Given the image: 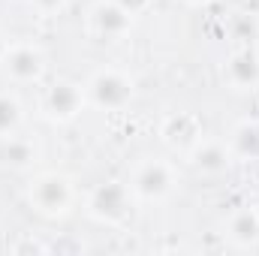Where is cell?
<instances>
[{
	"instance_id": "6da1fadb",
	"label": "cell",
	"mask_w": 259,
	"mask_h": 256,
	"mask_svg": "<svg viewBox=\"0 0 259 256\" xmlns=\"http://www.w3.org/2000/svg\"><path fill=\"white\" fill-rule=\"evenodd\" d=\"M136 94V84L127 72L121 69H97L88 84H84V97H88V106L94 109H103V112H121L127 109L130 100Z\"/></svg>"
},
{
	"instance_id": "7a4b0ae2",
	"label": "cell",
	"mask_w": 259,
	"mask_h": 256,
	"mask_svg": "<svg viewBox=\"0 0 259 256\" xmlns=\"http://www.w3.org/2000/svg\"><path fill=\"white\" fill-rule=\"evenodd\" d=\"M27 199H30L33 211H39L42 217H64L72 208L75 190H72V181L64 172H42L30 181Z\"/></svg>"
},
{
	"instance_id": "3957f363",
	"label": "cell",
	"mask_w": 259,
	"mask_h": 256,
	"mask_svg": "<svg viewBox=\"0 0 259 256\" xmlns=\"http://www.w3.org/2000/svg\"><path fill=\"white\" fill-rule=\"evenodd\" d=\"M133 199L136 196L130 190V184H124V181H103L88 196V214L94 220H100V223L118 226L133 214Z\"/></svg>"
},
{
	"instance_id": "277c9868",
	"label": "cell",
	"mask_w": 259,
	"mask_h": 256,
	"mask_svg": "<svg viewBox=\"0 0 259 256\" xmlns=\"http://www.w3.org/2000/svg\"><path fill=\"white\" fill-rule=\"evenodd\" d=\"M84 106H88L84 84H75V81H55L42 94V115L52 124H69V121H75L84 112Z\"/></svg>"
},
{
	"instance_id": "5b68a950",
	"label": "cell",
	"mask_w": 259,
	"mask_h": 256,
	"mask_svg": "<svg viewBox=\"0 0 259 256\" xmlns=\"http://www.w3.org/2000/svg\"><path fill=\"white\" fill-rule=\"evenodd\" d=\"M130 190L136 199H145V202H154V199H163L169 196L175 187V172L166 160H142L133 175H130Z\"/></svg>"
},
{
	"instance_id": "8992f818",
	"label": "cell",
	"mask_w": 259,
	"mask_h": 256,
	"mask_svg": "<svg viewBox=\"0 0 259 256\" xmlns=\"http://www.w3.org/2000/svg\"><path fill=\"white\" fill-rule=\"evenodd\" d=\"M0 69L18 84L39 81L46 75V55L36 46H27V42H9V49L0 61Z\"/></svg>"
},
{
	"instance_id": "52a82bcc",
	"label": "cell",
	"mask_w": 259,
	"mask_h": 256,
	"mask_svg": "<svg viewBox=\"0 0 259 256\" xmlns=\"http://www.w3.org/2000/svg\"><path fill=\"white\" fill-rule=\"evenodd\" d=\"M88 27H91V33H97L103 39H121L133 30V15L127 9H121L115 0H100L88 12Z\"/></svg>"
},
{
	"instance_id": "ba28073f",
	"label": "cell",
	"mask_w": 259,
	"mask_h": 256,
	"mask_svg": "<svg viewBox=\"0 0 259 256\" xmlns=\"http://www.w3.org/2000/svg\"><path fill=\"white\" fill-rule=\"evenodd\" d=\"M187 157H190V166H193L196 172H202V175H220L232 163V148L226 142H220V139H205L202 136L193 148L187 151Z\"/></svg>"
},
{
	"instance_id": "9c48e42d",
	"label": "cell",
	"mask_w": 259,
	"mask_h": 256,
	"mask_svg": "<svg viewBox=\"0 0 259 256\" xmlns=\"http://www.w3.org/2000/svg\"><path fill=\"white\" fill-rule=\"evenodd\" d=\"M160 136L169 148L175 151H190L196 142L202 139V121L190 115V112H175L169 118H163L160 124Z\"/></svg>"
},
{
	"instance_id": "30bf717a",
	"label": "cell",
	"mask_w": 259,
	"mask_h": 256,
	"mask_svg": "<svg viewBox=\"0 0 259 256\" xmlns=\"http://www.w3.org/2000/svg\"><path fill=\"white\" fill-rule=\"evenodd\" d=\"M223 75H226V81H229L235 91H253L259 84V55L253 49L235 52V55L226 61Z\"/></svg>"
},
{
	"instance_id": "8fae6325",
	"label": "cell",
	"mask_w": 259,
	"mask_h": 256,
	"mask_svg": "<svg viewBox=\"0 0 259 256\" xmlns=\"http://www.w3.org/2000/svg\"><path fill=\"white\" fill-rule=\"evenodd\" d=\"M226 238L235 247H256L259 244V211L253 205L238 208L229 220H226Z\"/></svg>"
},
{
	"instance_id": "7c38bea8",
	"label": "cell",
	"mask_w": 259,
	"mask_h": 256,
	"mask_svg": "<svg viewBox=\"0 0 259 256\" xmlns=\"http://www.w3.org/2000/svg\"><path fill=\"white\" fill-rule=\"evenodd\" d=\"M229 148H232V157H253L259 154V127L256 124H238L232 139H229Z\"/></svg>"
},
{
	"instance_id": "4fadbf2b",
	"label": "cell",
	"mask_w": 259,
	"mask_h": 256,
	"mask_svg": "<svg viewBox=\"0 0 259 256\" xmlns=\"http://www.w3.org/2000/svg\"><path fill=\"white\" fill-rule=\"evenodd\" d=\"M21 103L12 94H0V139H9L15 130L21 127Z\"/></svg>"
},
{
	"instance_id": "5bb4252c",
	"label": "cell",
	"mask_w": 259,
	"mask_h": 256,
	"mask_svg": "<svg viewBox=\"0 0 259 256\" xmlns=\"http://www.w3.org/2000/svg\"><path fill=\"white\" fill-rule=\"evenodd\" d=\"M9 166H30L33 160H36V148L30 145V142H24V139H15V136H9V142L3 145V154H0Z\"/></svg>"
},
{
	"instance_id": "9a60e30c",
	"label": "cell",
	"mask_w": 259,
	"mask_h": 256,
	"mask_svg": "<svg viewBox=\"0 0 259 256\" xmlns=\"http://www.w3.org/2000/svg\"><path fill=\"white\" fill-rule=\"evenodd\" d=\"M115 3H118L121 9H127L133 18H136V15H142V12L151 6V0H115Z\"/></svg>"
},
{
	"instance_id": "2e32d148",
	"label": "cell",
	"mask_w": 259,
	"mask_h": 256,
	"mask_svg": "<svg viewBox=\"0 0 259 256\" xmlns=\"http://www.w3.org/2000/svg\"><path fill=\"white\" fill-rule=\"evenodd\" d=\"M33 3H36V9H39V12L52 15V12H61V9H64L66 0H33Z\"/></svg>"
},
{
	"instance_id": "e0dca14e",
	"label": "cell",
	"mask_w": 259,
	"mask_h": 256,
	"mask_svg": "<svg viewBox=\"0 0 259 256\" xmlns=\"http://www.w3.org/2000/svg\"><path fill=\"white\" fill-rule=\"evenodd\" d=\"M6 49H9V39H3V33H0V61H3V55H6Z\"/></svg>"
},
{
	"instance_id": "ac0fdd59",
	"label": "cell",
	"mask_w": 259,
	"mask_h": 256,
	"mask_svg": "<svg viewBox=\"0 0 259 256\" xmlns=\"http://www.w3.org/2000/svg\"><path fill=\"white\" fill-rule=\"evenodd\" d=\"M184 3H190V6H205V3H211V0H184Z\"/></svg>"
}]
</instances>
